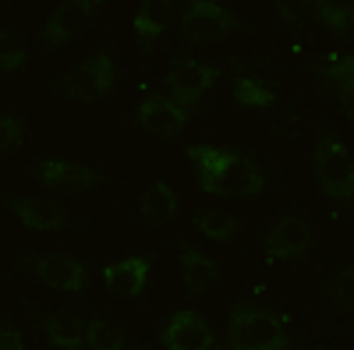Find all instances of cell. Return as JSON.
Returning a JSON list of instances; mask_svg holds the SVG:
<instances>
[{
    "label": "cell",
    "mask_w": 354,
    "mask_h": 350,
    "mask_svg": "<svg viewBox=\"0 0 354 350\" xmlns=\"http://www.w3.org/2000/svg\"><path fill=\"white\" fill-rule=\"evenodd\" d=\"M0 350H25V340H21V333L11 322L0 329Z\"/></svg>",
    "instance_id": "27"
},
{
    "label": "cell",
    "mask_w": 354,
    "mask_h": 350,
    "mask_svg": "<svg viewBox=\"0 0 354 350\" xmlns=\"http://www.w3.org/2000/svg\"><path fill=\"white\" fill-rule=\"evenodd\" d=\"M234 99L241 106H273L277 93H273V85H266L259 78H238L234 81Z\"/></svg>",
    "instance_id": "23"
},
{
    "label": "cell",
    "mask_w": 354,
    "mask_h": 350,
    "mask_svg": "<svg viewBox=\"0 0 354 350\" xmlns=\"http://www.w3.org/2000/svg\"><path fill=\"white\" fill-rule=\"evenodd\" d=\"M245 28V21L234 14L223 4H213V0H192L185 4L181 18H177V32H181L185 43L192 46H205V43H220L223 36Z\"/></svg>",
    "instance_id": "4"
},
{
    "label": "cell",
    "mask_w": 354,
    "mask_h": 350,
    "mask_svg": "<svg viewBox=\"0 0 354 350\" xmlns=\"http://www.w3.org/2000/svg\"><path fill=\"white\" fill-rule=\"evenodd\" d=\"M138 213L145 223H170L177 216V191L170 184H149L138 198Z\"/></svg>",
    "instance_id": "17"
},
{
    "label": "cell",
    "mask_w": 354,
    "mask_h": 350,
    "mask_svg": "<svg viewBox=\"0 0 354 350\" xmlns=\"http://www.w3.org/2000/svg\"><path fill=\"white\" fill-rule=\"evenodd\" d=\"M96 11H100L96 0H68V4H61L50 14L46 28H43V50L53 53V50H61L64 43H71L82 28L93 21Z\"/></svg>",
    "instance_id": "11"
},
{
    "label": "cell",
    "mask_w": 354,
    "mask_h": 350,
    "mask_svg": "<svg viewBox=\"0 0 354 350\" xmlns=\"http://www.w3.org/2000/svg\"><path fill=\"white\" fill-rule=\"evenodd\" d=\"M160 343L167 350H216V333L205 322V315L174 311L160 329Z\"/></svg>",
    "instance_id": "9"
},
{
    "label": "cell",
    "mask_w": 354,
    "mask_h": 350,
    "mask_svg": "<svg viewBox=\"0 0 354 350\" xmlns=\"http://www.w3.org/2000/svg\"><path fill=\"white\" fill-rule=\"evenodd\" d=\"M312 166H315V181L326 198H333V202L354 198V156L344 149L340 138H333L330 131L319 135Z\"/></svg>",
    "instance_id": "3"
},
{
    "label": "cell",
    "mask_w": 354,
    "mask_h": 350,
    "mask_svg": "<svg viewBox=\"0 0 354 350\" xmlns=\"http://www.w3.org/2000/svg\"><path fill=\"white\" fill-rule=\"evenodd\" d=\"M21 142H25L21 117H18V113H4V121H0V149L11 153V149H18Z\"/></svg>",
    "instance_id": "26"
},
{
    "label": "cell",
    "mask_w": 354,
    "mask_h": 350,
    "mask_svg": "<svg viewBox=\"0 0 354 350\" xmlns=\"http://www.w3.org/2000/svg\"><path fill=\"white\" fill-rule=\"evenodd\" d=\"M337 99H340V110L351 117V121H354V93H347V89H340L337 93Z\"/></svg>",
    "instance_id": "28"
},
{
    "label": "cell",
    "mask_w": 354,
    "mask_h": 350,
    "mask_svg": "<svg viewBox=\"0 0 354 350\" xmlns=\"http://www.w3.org/2000/svg\"><path fill=\"white\" fill-rule=\"evenodd\" d=\"M32 177L50 191H88L106 181L96 166H85L75 159H39L32 163Z\"/></svg>",
    "instance_id": "8"
},
{
    "label": "cell",
    "mask_w": 354,
    "mask_h": 350,
    "mask_svg": "<svg viewBox=\"0 0 354 350\" xmlns=\"http://www.w3.org/2000/svg\"><path fill=\"white\" fill-rule=\"evenodd\" d=\"M85 343H88V350H131L128 333L117 322H110V318H88Z\"/></svg>",
    "instance_id": "20"
},
{
    "label": "cell",
    "mask_w": 354,
    "mask_h": 350,
    "mask_svg": "<svg viewBox=\"0 0 354 350\" xmlns=\"http://www.w3.org/2000/svg\"><path fill=\"white\" fill-rule=\"evenodd\" d=\"M149 269H153V262L145 255H131L121 262H110L103 269V283L117 298H138L145 290V283H149Z\"/></svg>",
    "instance_id": "14"
},
{
    "label": "cell",
    "mask_w": 354,
    "mask_h": 350,
    "mask_svg": "<svg viewBox=\"0 0 354 350\" xmlns=\"http://www.w3.org/2000/svg\"><path fill=\"white\" fill-rule=\"evenodd\" d=\"M4 206L28 230H64L71 223L64 206H57L53 198H43V195H4Z\"/></svg>",
    "instance_id": "13"
},
{
    "label": "cell",
    "mask_w": 354,
    "mask_h": 350,
    "mask_svg": "<svg viewBox=\"0 0 354 350\" xmlns=\"http://www.w3.org/2000/svg\"><path fill=\"white\" fill-rule=\"evenodd\" d=\"M25 57H28V50H25V39L18 36V32H4V43H0V68H4V75H11V71H18L21 64H25Z\"/></svg>",
    "instance_id": "25"
},
{
    "label": "cell",
    "mask_w": 354,
    "mask_h": 350,
    "mask_svg": "<svg viewBox=\"0 0 354 350\" xmlns=\"http://www.w3.org/2000/svg\"><path fill=\"white\" fill-rule=\"evenodd\" d=\"M85 329L88 322H82L78 315L71 311H53V315H43V333L53 347L61 350H78V347H88L85 343Z\"/></svg>",
    "instance_id": "15"
},
{
    "label": "cell",
    "mask_w": 354,
    "mask_h": 350,
    "mask_svg": "<svg viewBox=\"0 0 354 350\" xmlns=\"http://www.w3.org/2000/svg\"><path fill=\"white\" fill-rule=\"evenodd\" d=\"M315 75H319V81H326L333 93H340V89L354 93V53L340 57V61H330V64H319Z\"/></svg>",
    "instance_id": "22"
},
{
    "label": "cell",
    "mask_w": 354,
    "mask_h": 350,
    "mask_svg": "<svg viewBox=\"0 0 354 350\" xmlns=\"http://www.w3.org/2000/svg\"><path fill=\"white\" fill-rule=\"evenodd\" d=\"M312 14L322 28H330L333 36H347L354 28V0L351 4H337V0H315Z\"/></svg>",
    "instance_id": "21"
},
{
    "label": "cell",
    "mask_w": 354,
    "mask_h": 350,
    "mask_svg": "<svg viewBox=\"0 0 354 350\" xmlns=\"http://www.w3.org/2000/svg\"><path fill=\"white\" fill-rule=\"evenodd\" d=\"M216 81H220V71L213 64L192 61V57H174V64L167 71V93H170V99H177L181 106L195 110L198 99L209 93Z\"/></svg>",
    "instance_id": "6"
},
{
    "label": "cell",
    "mask_w": 354,
    "mask_h": 350,
    "mask_svg": "<svg viewBox=\"0 0 354 350\" xmlns=\"http://www.w3.org/2000/svg\"><path fill=\"white\" fill-rule=\"evenodd\" d=\"M113 81H117L113 57L106 50H96L93 57H85L82 64L68 68L61 75V81H57V89H61L64 96H71V99H78V103H96L113 89Z\"/></svg>",
    "instance_id": "5"
},
{
    "label": "cell",
    "mask_w": 354,
    "mask_h": 350,
    "mask_svg": "<svg viewBox=\"0 0 354 350\" xmlns=\"http://www.w3.org/2000/svg\"><path fill=\"white\" fill-rule=\"evenodd\" d=\"M312 248V226L305 216H283L266 233V255L273 262H298Z\"/></svg>",
    "instance_id": "12"
},
{
    "label": "cell",
    "mask_w": 354,
    "mask_h": 350,
    "mask_svg": "<svg viewBox=\"0 0 354 350\" xmlns=\"http://www.w3.org/2000/svg\"><path fill=\"white\" fill-rule=\"evenodd\" d=\"M277 11L283 14V21H287V25H298V14H294V11H290L287 4H277Z\"/></svg>",
    "instance_id": "29"
},
{
    "label": "cell",
    "mask_w": 354,
    "mask_h": 350,
    "mask_svg": "<svg viewBox=\"0 0 354 350\" xmlns=\"http://www.w3.org/2000/svg\"><path fill=\"white\" fill-rule=\"evenodd\" d=\"M25 266L39 283L64 294H85L88 286V269L71 255H25Z\"/></svg>",
    "instance_id": "7"
},
{
    "label": "cell",
    "mask_w": 354,
    "mask_h": 350,
    "mask_svg": "<svg viewBox=\"0 0 354 350\" xmlns=\"http://www.w3.org/2000/svg\"><path fill=\"white\" fill-rule=\"evenodd\" d=\"M330 301L340 308V311H351L354 315V266L340 269L330 283Z\"/></svg>",
    "instance_id": "24"
},
{
    "label": "cell",
    "mask_w": 354,
    "mask_h": 350,
    "mask_svg": "<svg viewBox=\"0 0 354 350\" xmlns=\"http://www.w3.org/2000/svg\"><path fill=\"white\" fill-rule=\"evenodd\" d=\"M167 14H170V8L163 4V0H145V4L135 11V36H138L145 53H149L156 46V39L167 32Z\"/></svg>",
    "instance_id": "18"
},
{
    "label": "cell",
    "mask_w": 354,
    "mask_h": 350,
    "mask_svg": "<svg viewBox=\"0 0 354 350\" xmlns=\"http://www.w3.org/2000/svg\"><path fill=\"white\" fill-rule=\"evenodd\" d=\"M188 159L195 166V181L202 191L220 198H252L266 188V170L255 156L216 149V145H192Z\"/></svg>",
    "instance_id": "1"
},
{
    "label": "cell",
    "mask_w": 354,
    "mask_h": 350,
    "mask_svg": "<svg viewBox=\"0 0 354 350\" xmlns=\"http://www.w3.org/2000/svg\"><path fill=\"white\" fill-rule=\"evenodd\" d=\"M195 226H198L202 237H209V241H216V244H227V241H234V237L241 233V220H238V216L216 213V209H202V213L195 216Z\"/></svg>",
    "instance_id": "19"
},
{
    "label": "cell",
    "mask_w": 354,
    "mask_h": 350,
    "mask_svg": "<svg viewBox=\"0 0 354 350\" xmlns=\"http://www.w3.org/2000/svg\"><path fill=\"white\" fill-rule=\"evenodd\" d=\"M181 273H185V286L192 290V294H202V290H209L220 280V266L192 244L181 248Z\"/></svg>",
    "instance_id": "16"
},
{
    "label": "cell",
    "mask_w": 354,
    "mask_h": 350,
    "mask_svg": "<svg viewBox=\"0 0 354 350\" xmlns=\"http://www.w3.org/2000/svg\"><path fill=\"white\" fill-rule=\"evenodd\" d=\"M192 113L195 110L181 106L170 96H145V103L135 110V124L160 138H177L185 131V124L192 121Z\"/></svg>",
    "instance_id": "10"
},
{
    "label": "cell",
    "mask_w": 354,
    "mask_h": 350,
    "mask_svg": "<svg viewBox=\"0 0 354 350\" xmlns=\"http://www.w3.org/2000/svg\"><path fill=\"white\" fill-rule=\"evenodd\" d=\"M227 350H290L283 318L262 304H234L227 318Z\"/></svg>",
    "instance_id": "2"
}]
</instances>
